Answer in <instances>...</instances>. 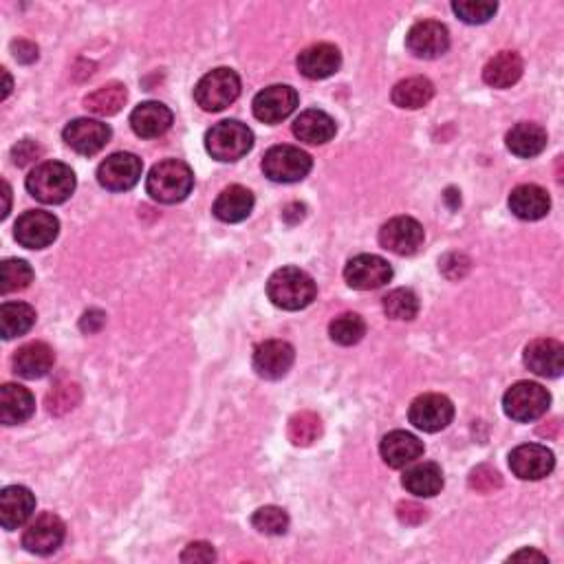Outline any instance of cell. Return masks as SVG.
<instances>
[{
  "mask_svg": "<svg viewBox=\"0 0 564 564\" xmlns=\"http://www.w3.org/2000/svg\"><path fill=\"white\" fill-rule=\"evenodd\" d=\"M296 64L307 80H327L340 71L342 53L329 42H318V45H311L302 51Z\"/></svg>",
  "mask_w": 564,
  "mask_h": 564,
  "instance_id": "20",
  "label": "cell"
},
{
  "mask_svg": "<svg viewBox=\"0 0 564 564\" xmlns=\"http://www.w3.org/2000/svg\"><path fill=\"white\" fill-rule=\"evenodd\" d=\"M194 188V172L181 159H164L153 166L146 179V192L157 203L175 205L186 201Z\"/></svg>",
  "mask_w": 564,
  "mask_h": 564,
  "instance_id": "2",
  "label": "cell"
},
{
  "mask_svg": "<svg viewBox=\"0 0 564 564\" xmlns=\"http://www.w3.org/2000/svg\"><path fill=\"white\" fill-rule=\"evenodd\" d=\"M238 95H241V78L227 67L205 73L199 84L194 86V100L208 113H219L223 108L232 106Z\"/></svg>",
  "mask_w": 564,
  "mask_h": 564,
  "instance_id": "5",
  "label": "cell"
},
{
  "mask_svg": "<svg viewBox=\"0 0 564 564\" xmlns=\"http://www.w3.org/2000/svg\"><path fill=\"white\" fill-rule=\"evenodd\" d=\"M523 58L516 51H501L483 69V80L492 89H509L523 78Z\"/></svg>",
  "mask_w": 564,
  "mask_h": 564,
  "instance_id": "30",
  "label": "cell"
},
{
  "mask_svg": "<svg viewBox=\"0 0 564 564\" xmlns=\"http://www.w3.org/2000/svg\"><path fill=\"white\" fill-rule=\"evenodd\" d=\"M296 362L294 346L285 340H267L256 346L254 351V371L263 379H282Z\"/></svg>",
  "mask_w": 564,
  "mask_h": 564,
  "instance_id": "18",
  "label": "cell"
},
{
  "mask_svg": "<svg viewBox=\"0 0 564 564\" xmlns=\"http://www.w3.org/2000/svg\"><path fill=\"white\" fill-rule=\"evenodd\" d=\"M470 487L479 494H490L494 490H501L503 487V476L492 465H479L470 472Z\"/></svg>",
  "mask_w": 564,
  "mask_h": 564,
  "instance_id": "42",
  "label": "cell"
},
{
  "mask_svg": "<svg viewBox=\"0 0 564 564\" xmlns=\"http://www.w3.org/2000/svg\"><path fill=\"white\" fill-rule=\"evenodd\" d=\"M254 210V194L243 186L225 188L214 201V216L223 223H241Z\"/></svg>",
  "mask_w": 564,
  "mask_h": 564,
  "instance_id": "29",
  "label": "cell"
},
{
  "mask_svg": "<svg viewBox=\"0 0 564 564\" xmlns=\"http://www.w3.org/2000/svg\"><path fill=\"white\" fill-rule=\"evenodd\" d=\"M172 111L161 102H141L130 113V128L141 139H157L166 135L172 126Z\"/></svg>",
  "mask_w": 564,
  "mask_h": 564,
  "instance_id": "23",
  "label": "cell"
},
{
  "mask_svg": "<svg viewBox=\"0 0 564 564\" xmlns=\"http://www.w3.org/2000/svg\"><path fill=\"white\" fill-rule=\"evenodd\" d=\"M443 472L437 463L423 461L412 465L401 476V485L406 487V492L415 494L419 498H432L443 490Z\"/></svg>",
  "mask_w": 564,
  "mask_h": 564,
  "instance_id": "31",
  "label": "cell"
},
{
  "mask_svg": "<svg viewBox=\"0 0 564 564\" xmlns=\"http://www.w3.org/2000/svg\"><path fill=\"white\" fill-rule=\"evenodd\" d=\"M267 296L282 311L307 309L318 296L316 280L298 267H282L271 274Z\"/></svg>",
  "mask_w": 564,
  "mask_h": 564,
  "instance_id": "1",
  "label": "cell"
},
{
  "mask_svg": "<svg viewBox=\"0 0 564 564\" xmlns=\"http://www.w3.org/2000/svg\"><path fill=\"white\" fill-rule=\"evenodd\" d=\"M406 47L412 56L423 60H435L450 49V31L437 20H421L412 25L406 36Z\"/></svg>",
  "mask_w": 564,
  "mask_h": 564,
  "instance_id": "15",
  "label": "cell"
},
{
  "mask_svg": "<svg viewBox=\"0 0 564 564\" xmlns=\"http://www.w3.org/2000/svg\"><path fill=\"white\" fill-rule=\"evenodd\" d=\"M509 153L520 159L538 157L547 148V130L534 122H520L505 137Z\"/></svg>",
  "mask_w": 564,
  "mask_h": 564,
  "instance_id": "28",
  "label": "cell"
},
{
  "mask_svg": "<svg viewBox=\"0 0 564 564\" xmlns=\"http://www.w3.org/2000/svg\"><path fill=\"white\" fill-rule=\"evenodd\" d=\"M104 324H106V313L100 309H89L80 320V329L84 333H97L102 331Z\"/></svg>",
  "mask_w": 564,
  "mask_h": 564,
  "instance_id": "47",
  "label": "cell"
},
{
  "mask_svg": "<svg viewBox=\"0 0 564 564\" xmlns=\"http://www.w3.org/2000/svg\"><path fill=\"white\" fill-rule=\"evenodd\" d=\"M329 335L335 344L353 346L366 335V322L357 313H342L329 324Z\"/></svg>",
  "mask_w": 564,
  "mask_h": 564,
  "instance_id": "37",
  "label": "cell"
},
{
  "mask_svg": "<svg viewBox=\"0 0 564 564\" xmlns=\"http://www.w3.org/2000/svg\"><path fill=\"white\" fill-rule=\"evenodd\" d=\"M551 406V395L536 382H518L503 397V410L509 419L529 423L540 419Z\"/></svg>",
  "mask_w": 564,
  "mask_h": 564,
  "instance_id": "6",
  "label": "cell"
},
{
  "mask_svg": "<svg viewBox=\"0 0 564 564\" xmlns=\"http://www.w3.org/2000/svg\"><path fill=\"white\" fill-rule=\"evenodd\" d=\"M12 51H14V58L18 62H23V64H31V62L38 60V47L34 45V42H29V40L12 42Z\"/></svg>",
  "mask_w": 564,
  "mask_h": 564,
  "instance_id": "48",
  "label": "cell"
},
{
  "mask_svg": "<svg viewBox=\"0 0 564 564\" xmlns=\"http://www.w3.org/2000/svg\"><path fill=\"white\" fill-rule=\"evenodd\" d=\"M287 437L296 448H309L322 437V419L316 412L302 410L289 419Z\"/></svg>",
  "mask_w": 564,
  "mask_h": 564,
  "instance_id": "35",
  "label": "cell"
},
{
  "mask_svg": "<svg viewBox=\"0 0 564 564\" xmlns=\"http://www.w3.org/2000/svg\"><path fill=\"white\" fill-rule=\"evenodd\" d=\"M294 135L305 141L309 146H322L327 144L338 133V126H335V119L331 115H327L324 111H318V108H309V111L300 113L294 119Z\"/></svg>",
  "mask_w": 564,
  "mask_h": 564,
  "instance_id": "26",
  "label": "cell"
},
{
  "mask_svg": "<svg viewBox=\"0 0 564 564\" xmlns=\"http://www.w3.org/2000/svg\"><path fill=\"white\" fill-rule=\"evenodd\" d=\"M141 172H144V164H141L137 155L115 153L106 157L100 168H97V181H100V186L108 192H126L137 186Z\"/></svg>",
  "mask_w": 564,
  "mask_h": 564,
  "instance_id": "8",
  "label": "cell"
},
{
  "mask_svg": "<svg viewBox=\"0 0 564 564\" xmlns=\"http://www.w3.org/2000/svg\"><path fill=\"white\" fill-rule=\"evenodd\" d=\"M408 419L421 432H441L452 423L454 406L446 395L428 393L412 401Z\"/></svg>",
  "mask_w": 564,
  "mask_h": 564,
  "instance_id": "9",
  "label": "cell"
},
{
  "mask_svg": "<svg viewBox=\"0 0 564 564\" xmlns=\"http://www.w3.org/2000/svg\"><path fill=\"white\" fill-rule=\"evenodd\" d=\"M423 450H426L423 448V443L406 430L388 432L382 443H379V454H382V459L388 468L393 470H401L406 468V465L415 463L417 459L423 457Z\"/></svg>",
  "mask_w": 564,
  "mask_h": 564,
  "instance_id": "22",
  "label": "cell"
},
{
  "mask_svg": "<svg viewBox=\"0 0 564 564\" xmlns=\"http://www.w3.org/2000/svg\"><path fill=\"white\" fill-rule=\"evenodd\" d=\"M496 9L498 5L490 3V0H457V3H452V12L468 25L487 23V20L494 18Z\"/></svg>",
  "mask_w": 564,
  "mask_h": 564,
  "instance_id": "41",
  "label": "cell"
},
{
  "mask_svg": "<svg viewBox=\"0 0 564 564\" xmlns=\"http://www.w3.org/2000/svg\"><path fill=\"white\" fill-rule=\"evenodd\" d=\"M80 401H82V388L78 384L67 382V384H58L56 388H53L47 395L45 404H47L49 415L62 417L78 406Z\"/></svg>",
  "mask_w": 564,
  "mask_h": 564,
  "instance_id": "40",
  "label": "cell"
},
{
  "mask_svg": "<svg viewBox=\"0 0 564 564\" xmlns=\"http://www.w3.org/2000/svg\"><path fill=\"white\" fill-rule=\"evenodd\" d=\"M313 168V159L305 150L296 146H274L263 159V172L274 183H298Z\"/></svg>",
  "mask_w": 564,
  "mask_h": 564,
  "instance_id": "7",
  "label": "cell"
},
{
  "mask_svg": "<svg viewBox=\"0 0 564 564\" xmlns=\"http://www.w3.org/2000/svg\"><path fill=\"white\" fill-rule=\"evenodd\" d=\"M252 525L265 536H282L289 529V514L282 507L265 505L254 512Z\"/></svg>",
  "mask_w": 564,
  "mask_h": 564,
  "instance_id": "39",
  "label": "cell"
},
{
  "mask_svg": "<svg viewBox=\"0 0 564 564\" xmlns=\"http://www.w3.org/2000/svg\"><path fill=\"white\" fill-rule=\"evenodd\" d=\"M31 282H34V269H31L27 260H3V265H0V291H3L5 296L27 289Z\"/></svg>",
  "mask_w": 564,
  "mask_h": 564,
  "instance_id": "36",
  "label": "cell"
},
{
  "mask_svg": "<svg viewBox=\"0 0 564 564\" xmlns=\"http://www.w3.org/2000/svg\"><path fill=\"white\" fill-rule=\"evenodd\" d=\"M432 97H435V84L428 78H408L395 84L393 89V102L399 108H408V111H417V108L426 106Z\"/></svg>",
  "mask_w": 564,
  "mask_h": 564,
  "instance_id": "34",
  "label": "cell"
},
{
  "mask_svg": "<svg viewBox=\"0 0 564 564\" xmlns=\"http://www.w3.org/2000/svg\"><path fill=\"white\" fill-rule=\"evenodd\" d=\"M36 410V399L25 386L5 384L0 388V421L5 426L25 423Z\"/></svg>",
  "mask_w": 564,
  "mask_h": 564,
  "instance_id": "27",
  "label": "cell"
},
{
  "mask_svg": "<svg viewBox=\"0 0 564 564\" xmlns=\"http://www.w3.org/2000/svg\"><path fill=\"white\" fill-rule=\"evenodd\" d=\"M3 78H5V91H3V100H7V95H9V91H12V78H9V73H7V69H3Z\"/></svg>",
  "mask_w": 564,
  "mask_h": 564,
  "instance_id": "51",
  "label": "cell"
},
{
  "mask_svg": "<svg viewBox=\"0 0 564 564\" xmlns=\"http://www.w3.org/2000/svg\"><path fill=\"white\" fill-rule=\"evenodd\" d=\"M36 512V496L25 485H9L0 494V525L7 531L23 527Z\"/></svg>",
  "mask_w": 564,
  "mask_h": 564,
  "instance_id": "21",
  "label": "cell"
},
{
  "mask_svg": "<svg viewBox=\"0 0 564 564\" xmlns=\"http://www.w3.org/2000/svg\"><path fill=\"white\" fill-rule=\"evenodd\" d=\"M509 468L520 481H540L556 468V457L540 443H523L509 454Z\"/></svg>",
  "mask_w": 564,
  "mask_h": 564,
  "instance_id": "14",
  "label": "cell"
},
{
  "mask_svg": "<svg viewBox=\"0 0 564 564\" xmlns=\"http://www.w3.org/2000/svg\"><path fill=\"white\" fill-rule=\"evenodd\" d=\"M423 238H426L423 225L410 219V216H395L379 230V245L397 256L417 254L423 245Z\"/></svg>",
  "mask_w": 564,
  "mask_h": 564,
  "instance_id": "11",
  "label": "cell"
},
{
  "mask_svg": "<svg viewBox=\"0 0 564 564\" xmlns=\"http://www.w3.org/2000/svg\"><path fill=\"white\" fill-rule=\"evenodd\" d=\"M111 135H113L111 126L100 122V119H89V117L73 119L62 133L67 146L84 157H93L100 153L108 141H111Z\"/></svg>",
  "mask_w": 564,
  "mask_h": 564,
  "instance_id": "13",
  "label": "cell"
},
{
  "mask_svg": "<svg viewBox=\"0 0 564 564\" xmlns=\"http://www.w3.org/2000/svg\"><path fill=\"white\" fill-rule=\"evenodd\" d=\"M216 551L210 542H190L181 553V562H214Z\"/></svg>",
  "mask_w": 564,
  "mask_h": 564,
  "instance_id": "45",
  "label": "cell"
},
{
  "mask_svg": "<svg viewBox=\"0 0 564 564\" xmlns=\"http://www.w3.org/2000/svg\"><path fill=\"white\" fill-rule=\"evenodd\" d=\"M53 364H56V353L45 342H29L14 355V371L23 379L45 377Z\"/></svg>",
  "mask_w": 564,
  "mask_h": 564,
  "instance_id": "25",
  "label": "cell"
},
{
  "mask_svg": "<svg viewBox=\"0 0 564 564\" xmlns=\"http://www.w3.org/2000/svg\"><path fill=\"white\" fill-rule=\"evenodd\" d=\"M384 311L393 320H415L419 313V298L412 289L399 287L384 298Z\"/></svg>",
  "mask_w": 564,
  "mask_h": 564,
  "instance_id": "38",
  "label": "cell"
},
{
  "mask_svg": "<svg viewBox=\"0 0 564 564\" xmlns=\"http://www.w3.org/2000/svg\"><path fill=\"white\" fill-rule=\"evenodd\" d=\"M509 210L520 221H540L545 219L551 210V199L545 188L536 186V183H525L518 186L509 194Z\"/></svg>",
  "mask_w": 564,
  "mask_h": 564,
  "instance_id": "24",
  "label": "cell"
},
{
  "mask_svg": "<svg viewBox=\"0 0 564 564\" xmlns=\"http://www.w3.org/2000/svg\"><path fill=\"white\" fill-rule=\"evenodd\" d=\"M254 146V133L236 119L214 124L205 133V150L216 161H238Z\"/></svg>",
  "mask_w": 564,
  "mask_h": 564,
  "instance_id": "4",
  "label": "cell"
},
{
  "mask_svg": "<svg viewBox=\"0 0 564 564\" xmlns=\"http://www.w3.org/2000/svg\"><path fill=\"white\" fill-rule=\"evenodd\" d=\"M36 309L27 302H5L0 307V333L5 340L20 338L36 324Z\"/></svg>",
  "mask_w": 564,
  "mask_h": 564,
  "instance_id": "32",
  "label": "cell"
},
{
  "mask_svg": "<svg viewBox=\"0 0 564 564\" xmlns=\"http://www.w3.org/2000/svg\"><path fill=\"white\" fill-rule=\"evenodd\" d=\"M525 366L540 377H560L564 371V346L558 340L538 338L525 346Z\"/></svg>",
  "mask_w": 564,
  "mask_h": 564,
  "instance_id": "19",
  "label": "cell"
},
{
  "mask_svg": "<svg viewBox=\"0 0 564 564\" xmlns=\"http://www.w3.org/2000/svg\"><path fill=\"white\" fill-rule=\"evenodd\" d=\"M42 157V146L34 139H23L12 148V159L18 168H25L29 164H34L36 159Z\"/></svg>",
  "mask_w": 564,
  "mask_h": 564,
  "instance_id": "43",
  "label": "cell"
},
{
  "mask_svg": "<svg viewBox=\"0 0 564 564\" xmlns=\"http://www.w3.org/2000/svg\"><path fill=\"white\" fill-rule=\"evenodd\" d=\"M393 278V267L388 260L375 254H360L351 258L344 267L346 285L357 291H371L384 287Z\"/></svg>",
  "mask_w": 564,
  "mask_h": 564,
  "instance_id": "12",
  "label": "cell"
},
{
  "mask_svg": "<svg viewBox=\"0 0 564 564\" xmlns=\"http://www.w3.org/2000/svg\"><path fill=\"white\" fill-rule=\"evenodd\" d=\"M60 234V221L51 212L45 210H29L18 216L14 225V236L18 245L27 249H45Z\"/></svg>",
  "mask_w": 564,
  "mask_h": 564,
  "instance_id": "10",
  "label": "cell"
},
{
  "mask_svg": "<svg viewBox=\"0 0 564 564\" xmlns=\"http://www.w3.org/2000/svg\"><path fill=\"white\" fill-rule=\"evenodd\" d=\"M282 219H285L287 223L291 221V225L298 223L305 219V205H300V203H291L285 208V212H282Z\"/></svg>",
  "mask_w": 564,
  "mask_h": 564,
  "instance_id": "49",
  "label": "cell"
},
{
  "mask_svg": "<svg viewBox=\"0 0 564 564\" xmlns=\"http://www.w3.org/2000/svg\"><path fill=\"white\" fill-rule=\"evenodd\" d=\"M64 536H67V527H64L62 518L53 512H45L25 529L23 547L36 556H49L60 549Z\"/></svg>",
  "mask_w": 564,
  "mask_h": 564,
  "instance_id": "17",
  "label": "cell"
},
{
  "mask_svg": "<svg viewBox=\"0 0 564 564\" xmlns=\"http://www.w3.org/2000/svg\"><path fill=\"white\" fill-rule=\"evenodd\" d=\"M128 100V91L124 84L119 82H111L104 84L100 89L93 91L91 95L84 97V108L100 117H111L122 111L124 104Z\"/></svg>",
  "mask_w": 564,
  "mask_h": 564,
  "instance_id": "33",
  "label": "cell"
},
{
  "mask_svg": "<svg viewBox=\"0 0 564 564\" xmlns=\"http://www.w3.org/2000/svg\"><path fill=\"white\" fill-rule=\"evenodd\" d=\"M441 271L443 276L450 280H459L470 271V258L463 254H446L441 258Z\"/></svg>",
  "mask_w": 564,
  "mask_h": 564,
  "instance_id": "44",
  "label": "cell"
},
{
  "mask_svg": "<svg viewBox=\"0 0 564 564\" xmlns=\"http://www.w3.org/2000/svg\"><path fill=\"white\" fill-rule=\"evenodd\" d=\"M298 108V93L287 84H274L254 97V117L265 124H280Z\"/></svg>",
  "mask_w": 564,
  "mask_h": 564,
  "instance_id": "16",
  "label": "cell"
},
{
  "mask_svg": "<svg viewBox=\"0 0 564 564\" xmlns=\"http://www.w3.org/2000/svg\"><path fill=\"white\" fill-rule=\"evenodd\" d=\"M397 518L404 525H421L423 520L428 518V509L423 507V505H419V503H412V501L399 503L397 505Z\"/></svg>",
  "mask_w": 564,
  "mask_h": 564,
  "instance_id": "46",
  "label": "cell"
},
{
  "mask_svg": "<svg viewBox=\"0 0 564 564\" xmlns=\"http://www.w3.org/2000/svg\"><path fill=\"white\" fill-rule=\"evenodd\" d=\"M27 190L45 205H60L75 192V172L62 161H42L29 172Z\"/></svg>",
  "mask_w": 564,
  "mask_h": 564,
  "instance_id": "3",
  "label": "cell"
},
{
  "mask_svg": "<svg viewBox=\"0 0 564 564\" xmlns=\"http://www.w3.org/2000/svg\"><path fill=\"white\" fill-rule=\"evenodd\" d=\"M523 560H538V562H549L547 556H542L540 551H534V549H523V551H518L514 553L512 558H509V562H523Z\"/></svg>",
  "mask_w": 564,
  "mask_h": 564,
  "instance_id": "50",
  "label": "cell"
}]
</instances>
